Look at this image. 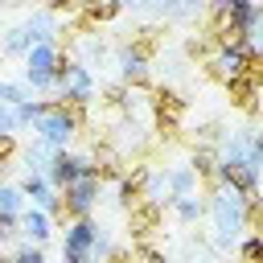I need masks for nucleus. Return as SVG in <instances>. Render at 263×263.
<instances>
[{
  "label": "nucleus",
  "mask_w": 263,
  "mask_h": 263,
  "mask_svg": "<svg viewBox=\"0 0 263 263\" xmlns=\"http://www.w3.org/2000/svg\"><path fill=\"white\" fill-rule=\"evenodd\" d=\"M214 214H218V226L234 234V230H238V222H242V193H238V189L218 193V197H214Z\"/></svg>",
  "instance_id": "nucleus-7"
},
{
  "label": "nucleus",
  "mask_w": 263,
  "mask_h": 263,
  "mask_svg": "<svg viewBox=\"0 0 263 263\" xmlns=\"http://www.w3.org/2000/svg\"><path fill=\"white\" fill-rule=\"evenodd\" d=\"M0 173H4V160H0Z\"/></svg>",
  "instance_id": "nucleus-27"
},
{
  "label": "nucleus",
  "mask_w": 263,
  "mask_h": 263,
  "mask_svg": "<svg viewBox=\"0 0 263 263\" xmlns=\"http://www.w3.org/2000/svg\"><path fill=\"white\" fill-rule=\"evenodd\" d=\"M201 210H205V205H201V201H193V193H181V197H177V214H181L185 222L201 218Z\"/></svg>",
  "instance_id": "nucleus-17"
},
{
  "label": "nucleus",
  "mask_w": 263,
  "mask_h": 263,
  "mask_svg": "<svg viewBox=\"0 0 263 263\" xmlns=\"http://www.w3.org/2000/svg\"><path fill=\"white\" fill-rule=\"evenodd\" d=\"M156 132H160V140H173L177 136V119L173 115H156Z\"/></svg>",
  "instance_id": "nucleus-21"
},
{
  "label": "nucleus",
  "mask_w": 263,
  "mask_h": 263,
  "mask_svg": "<svg viewBox=\"0 0 263 263\" xmlns=\"http://www.w3.org/2000/svg\"><path fill=\"white\" fill-rule=\"evenodd\" d=\"M242 259H251V263L263 259V238H259V234H251V238L242 242Z\"/></svg>",
  "instance_id": "nucleus-20"
},
{
  "label": "nucleus",
  "mask_w": 263,
  "mask_h": 263,
  "mask_svg": "<svg viewBox=\"0 0 263 263\" xmlns=\"http://www.w3.org/2000/svg\"><path fill=\"white\" fill-rule=\"evenodd\" d=\"M156 41H160V37H156V29H144V33H140V37L132 41V49H127V53H132V58H144V62H148V58L156 53Z\"/></svg>",
  "instance_id": "nucleus-15"
},
{
  "label": "nucleus",
  "mask_w": 263,
  "mask_h": 263,
  "mask_svg": "<svg viewBox=\"0 0 263 263\" xmlns=\"http://www.w3.org/2000/svg\"><path fill=\"white\" fill-rule=\"evenodd\" d=\"M12 127H21L16 103H0V132H12Z\"/></svg>",
  "instance_id": "nucleus-19"
},
{
  "label": "nucleus",
  "mask_w": 263,
  "mask_h": 263,
  "mask_svg": "<svg viewBox=\"0 0 263 263\" xmlns=\"http://www.w3.org/2000/svg\"><path fill=\"white\" fill-rule=\"evenodd\" d=\"M16 152V140H12V132H0V160H8Z\"/></svg>",
  "instance_id": "nucleus-23"
},
{
  "label": "nucleus",
  "mask_w": 263,
  "mask_h": 263,
  "mask_svg": "<svg viewBox=\"0 0 263 263\" xmlns=\"http://www.w3.org/2000/svg\"><path fill=\"white\" fill-rule=\"evenodd\" d=\"M218 181H226L230 189H238V193L247 197V193H255V164L242 160V156H226V160L218 164Z\"/></svg>",
  "instance_id": "nucleus-3"
},
{
  "label": "nucleus",
  "mask_w": 263,
  "mask_h": 263,
  "mask_svg": "<svg viewBox=\"0 0 263 263\" xmlns=\"http://www.w3.org/2000/svg\"><path fill=\"white\" fill-rule=\"evenodd\" d=\"M25 95H21V86H12V82H4L0 86V103H21Z\"/></svg>",
  "instance_id": "nucleus-22"
},
{
  "label": "nucleus",
  "mask_w": 263,
  "mask_h": 263,
  "mask_svg": "<svg viewBox=\"0 0 263 263\" xmlns=\"http://www.w3.org/2000/svg\"><path fill=\"white\" fill-rule=\"evenodd\" d=\"M45 168H49V185H58V189H62V185H70L78 173H86V160H78V156H70V152H62V148H58V152L49 156V164H45Z\"/></svg>",
  "instance_id": "nucleus-6"
},
{
  "label": "nucleus",
  "mask_w": 263,
  "mask_h": 263,
  "mask_svg": "<svg viewBox=\"0 0 263 263\" xmlns=\"http://www.w3.org/2000/svg\"><path fill=\"white\" fill-rule=\"evenodd\" d=\"M25 53H29V82H33V86H53V74H49V66H53V45H49V41H37V45H29Z\"/></svg>",
  "instance_id": "nucleus-4"
},
{
  "label": "nucleus",
  "mask_w": 263,
  "mask_h": 263,
  "mask_svg": "<svg viewBox=\"0 0 263 263\" xmlns=\"http://www.w3.org/2000/svg\"><path fill=\"white\" fill-rule=\"evenodd\" d=\"M16 259H21V263H41V251H37V247H25Z\"/></svg>",
  "instance_id": "nucleus-25"
},
{
  "label": "nucleus",
  "mask_w": 263,
  "mask_h": 263,
  "mask_svg": "<svg viewBox=\"0 0 263 263\" xmlns=\"http://www.w3.org/2000/svg\"><path fill=\"white\" fill-rule=\"evenodd\" d=\"M21 189H12V185H0V214H16L21 210Z\"/></svg>",
  "instance_id": "nucleus-18"
},
{
  "label": "nucleus",
  "mask_w": 263,
  "mask_h": 263,
  "mask_svg": "<svg viewBox=\"0 0 263 263\" xmlns=\"http://www.w3.org/2000/svg\"><path fill=\"white\" fill-rule=\"evenodd\" d=\"M37 132H41V140L45 144H53V148H66V140L78 132V123L58 107V103H45V111L37 115Z\"/></svg>",
  "instance_id": "nucleus-2"
},
{
  "label": "nucleus",
  "mask_w": 263,
  "mask_h": 263,
  "mask_svg": "<svg viewBox=\"0 0 263 263\" xmlns=\"http://www.w3.org/2000/svg\"><path fill=\"white\" fill-rule=\"evenodd\" d=\"M144 185H148V173H144V168H136L132 177H123V181H119V201H123V205H136V201L144 197Z\"/></svg>",
  "instance_id": "nucleus-11"
},
{
  "label": "nucleus",
  "mask_w": 263,
  "mask_h": 263,
  "mask_svg": "<svg viewBox=\"0 0 263 263\" xmlns=\"http://www.w3.org/2000/svg\"><path fill=\"white\" fill-rule=\"evenodd\" d=\"M214 164H218V160H214L210 148H197V152H193V173H197V177H214Z\"/></svg>",
  "instance_id": "nucleus-16"
},
{
  "label": "nucleus",
  "mask_w": 263,
  "mask_h": 263,
  "mask_svg": "<svg viewBox=\"0 0 263 263\" xmlns=\"http://www.w3.org/2000/svg\"><path fill=\"white\" fill-rule=\"evenodd\" d=\"M21 226H25V234H29L33 242H45V238H49V218H45L41 210H29V214L21 218Z\"/></svg>",
  "instance_id": "nucleus-13"
},
{
  "label": "nucleus",
  "mask_w": 263,
  "mask_h": 263,
  "mask_svg": "<svg viewBox=\"0 0 263 263\" xmlns=\"http://www.w3.org/2000/svg\"><path fill=\"white\" fill-rule=\"evenodd\" d=\"M95 234H99V230H95L86 218H74V226L66 230V247H62V251H66V259H70V263L86 259V255H90V242H95Z\"/></svg>",
  "instance_id": "nucleus-5"
},
{
  "label": "nucleus",
  "mask_w": 263,
  "mask_h": 263,
  "mask_svg": "<svg viewBox=\"0 0 263 263\" xmlns=\"http://www.w3.org/2000/svg\"><path fill=\"white\" fill-rule=\"evenodd\" d=\"M95 193H99V177H95L90 168L78 173L70 185H62V222H66V218H86Z\"/></svg>",
  "instance_id": "nucleus-1"
},
{
  "label": "nucleus",
  "mask_w": 263,
  "mask_h": 263,
  "mask_svg": "<svg viewBox=\"0 0 263 263\" xmlns=\"http://www.w3.org/2000/svg\"><path fill=\"white\" fill-rule=\"evenodd\" d=\"M127 210H132V234H136V238H144V234H152V230L160 226V205H156V201H144V197H140V201L127 205Z\"/></svg>",
  "instance_id": "nucleus-8"
},
{
  "label": "nucleus",
  "mask_w": 263,
  "mask_h": 263,
  "mask_svg": "<svg viewBox=\"0 0 263 263\" xmlns=\"http://www.w3.org/2000/svg\"><path fill=\"white\" fill-rule=\"evenodd\" d=\"M255 86H259V82H251L247 74H234V78H226L230 103H234V107H247V111H255Z\"/></svg>",
  "instance_id": "nucleus-9"
},
{
  "label": "nucleus",
  "mask_w": 263,
  "mask_h": 263,
  "mask_svg": "<svg viewBox=\"0 0 263 263\" xmlns=\"http://www.w3.org/2000/svg\"><path fill=\"white\" fill-rule=\"evenodd\" d=\"M111 16H119V0H95V4H86L82 29L86 25H99V21H111Z\"/></svg>",
  "instance_id": "nucleus-12"
},
{
  "label": "nucleus",
  "mask_w": 263,
  "mask_h": 263,
  "mask_svg": "<svg viewBox=\"0 0 263 263\" xmlns=\"http://www.w3.org/2000/svg\"><path fill=\"white\" fill-rule=\"evenodd\" d=\"M58 86H62L66 99H90V74H86L82 66H70V74H66Z\"/></svg>",
  "instance_id": "nucleus-10"
},
{
  "label": "nucleus",
  "mask_w": 263,
  "mask_h": 263,
  "mask_svg": "<svg viewBox=\"0 0 263 263\" xmlns=\"http://www.w3.org/2000/svg\"><path fill=\"white\" fill-rule=\"evenodd\" d=\"M49 8H53V12H74L78 0H49Z\"/></svg>",
  "instance_id": "nucleus-26"
},
{
  "label": "nucleus",
  "mask_w": 263,
  "mask_h": 263,
  "mask_svg": "<svg viewBox=\"0 0 263 263\" xmlns=\"http://www.w3.org/2000/svg\"><path fill=\"white\" fill-rule=\"evenodd\" d=\"M12 226H16V214H0V242L12 234Z\"/></svg>",
  "instance_id": "nucleus-24"
},
{
  "label": "nucleus",
  "mask_w": 263,
  "mask_h": 263,
  "mask_svg": "<svg viewBox=\"0 0 263 263\" xmlns=\"http://www.w3.org/2000/svg\"><path fill=\"white\" fill-rule=\"evenodd\" d=\"M156 115H173V119H181V111H185V103H181V95H173V90H156Z\"/></svg>",
  "instance_id": "nucleus-14"
}]
</instances>
